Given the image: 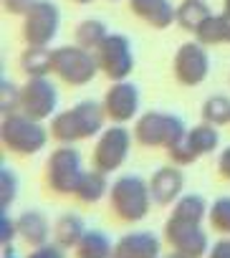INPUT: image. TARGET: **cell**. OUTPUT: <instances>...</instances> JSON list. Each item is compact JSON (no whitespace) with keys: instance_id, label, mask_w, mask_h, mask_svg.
Instances as JSON below:
<instances>
[{"instance_id":"6da1fadb","label":"cell","mask_w":230,"mask_h":258,"mask_svg":"<svg viewBox=\"0 0 230 258\" xmlns=\"http://www.w3.org/2000/svg\"><path fill=\"white\" fill-rule=\"evenodd\" d=\"M104 121H106V111L104 104L94 101V99H81L79 104L56 111L51 116V137L58 145H76L91 137H99L104 132Z\"/></svg>"},{"instance_id":"7a4b0ae2","label":"cell","mask_w":230,"mask_h":258,"mask_svg":"<svg viewBox=\"0 0 230 258\" xmlns=\"http://www.w3.org/2000/svg\"><path fill=\"white\" fill-rule=\"evenodd\" d=\"M152 192H149V180L139 175H119L111 182L109 190V208L124 223H139L149 215L152 208Z\"/></svg>"},{"instance_id":"3957f363","label":"cell","mask_w":230,"mask_h":258,"mask_svg":"<svg viewBox=\"0 0 230 258\" xmlns=\"http://www.w3.org/2000/svg\"><path fill=\"white\" fill-rule=\"evenodd\" d=\"M48 135L51 132L43 126V121L31 119L23 111L8 114L0 121V142L13 155H23V157L38 155L48 145Z\"/></svg>"},{"instance_id":"277c9868","label":"cell","mask_w":230,"mask_h":258,"mask_svg":"<svg viewBox=\"0 0 230 258\" xmlns=\"http://www.w3.org/2000/svg\"><path fill=\"white\" fill-rule=\"evenodd\" d=\"M132 132H134V142L142 145V147H149V150L165 147V150H170L187 135V124L177 114L149 109V111L137 116Z\"/></svg>"},{"instance_id":"5b68a950","label":"cell","mask_w":230,"mask_h":258,"mask_svg":"<svg viewBox=\"0 0 230 258\" xmlns=\"http://www.w3.org/2000/svg\"><path fill=\"white\" fill-rule=\"evenodd\" d=\"M99 61L94 51L76 46H58L53 48V66L51 74L68 86H86L99 74Z\"/></svg>"},{"instance_id":"8992f818","label":"cell","mask_w":230,"mask_h":258,"mask_svg":"<svg viewBox=\"0 0 230 258\" xmlns=\"http://www.w3.org/2000/svg\"><path fill=\"white\" fill-rule=\"evenodd\" d=\"M84 172L86 170H84L81 152L73 145L56 147L46 160V185L56 195H73Z\"/></svg>"},{"instance_id":"52a82bcc","label":"cell","mask_w":230,"mask_h":258,"mask_svg":"<svg viewBox=\"0 0 230 258\" xmlns=\"http://www.w3.org/2000/svg\"><path fill=\"white\" fill-rule=\"evenodd\" d=\"M132 140H134V132H129L124 124L104 126V132L99 135L96 147H94V167L106 175L117 172L129 157Z\"/></svg>"},{"instance_id":"ba28073f","label":"cell","mask_w":230,"mask_h":258,"mask_svg":"<svg viewBox=\"0 0 230 258\" xmlns=\"http://www.w3.org/2000/svg\"><path fill=\"white\" fill-rule=\"evenodd\" d=\"M101 74L109 81H124L134 71V48L124 33H109L104 43L94 51Z\"/></svg>"},{"instance_id":"9c48e42d","label":"cell","mask_w":230,"mask_h":258,"mask_svg":"<svg viewBox=\"0 0 230 258\" xmlns=\"http://www.w3.org/2000/svg\"><path fill=\"white\" fill-rule=\"evenodd\" d=\"M220 145V132H217V126L202 121V124H195L192 129H187V135L167 150V157L172 160V165H192L197 162L200 157H207L217 150Z\"/></svg>"},{"instance_id":"30bf717a","label":"cell","mask_w":230,"mask_h":258,"mask_svg":"<svg viewBox=\"0 0 230 258\" xmlns=\"http://www.w3.org/2000/svg\"><path fill=\"white\" fill-rule=\"evenodd\" d=\"M61 28V11L53 0H36L23 16V41L28 46H51Z\"/></svg>"},{"instance_id":"8fae6325","label":"cell","mask_w":230,"mask_h":258,"mask_svg":"<svg viewBox=\"0 0 230 258\" xmlns=\"http://www.w3.org/2000/svg\"><path fill=\"white\" fill-rule=\"evenodd\" d=\"M58 109V89L48 76H31L21 86V111L31 119L46 121Z\"/></svg>"},{"instance_id":"7c38bea8","label":"cell","mask_w":230,"mask_h":258,"mask_svg":"<svg viewBox=\"0 0 230 258\" xmlns=\"http://www.w3.org/2000/svg\"><path fill=\"white\" fill-rule=\"evenodd\" d=\"M165 240L172 250H177L185 258H205L210 250V238L200 223H185L177 218H167Z\"/></svg>"},{"instance_id":"4fadbf2b","label":"cell","mask_w":230,"mask_h":258,"mask_svg":"<svg viewBox=\"0 0 230 258\" xmlns=\"http://www.w3.org/2000/svg\"><path fill=\"white\" fill-rule=\"evenodd\" d=\"M172 74L182 86H200L210 74V56L200 41H187L172 58Z\"/></svg>"},{"instance_id":"5bb4252c","label":"cell","mask_w":230,"mask_h":258,"mask_svg":"<svg viewBox=\"0 0 230 258\" xmlns=\"http://www.w3.org/2000/svg\"><path fill=\"white\" fill-rule=\"evenodd\" d=\"M139 86L129 79L124 81H111V86L106 89L101 104L106 111V119L111 124H127L139 114Z\"/></svg>"},{"instance_id":"9a60e30c","label":"cell","mask_w":230,"mask_h":258,"mask_svg":"<svg viewBox=\"0 0 230 258\" xmlns=\"http://www.w3.org/2000/svg\"><path fill=\"white\" fill-rule=\"evenodd\" d=\"M114 258H162V240L152 230H132L114 243Z\"/></svg>"},{"instance_id":"2e32d148","label":"cell","mask_w":230,"mask_h":258,"mask_svg":"<svg viewBox=\"0 0 230 258\" xmlns=\"http://www.w3.org/2000/svg\"><path fill=\"white\" fill-rule=\"evenodd\" d=\"M182 190H185V175H182L180 165L160 167L149 177V192L157 205H175V200L182 195Z\"/></svg>"},{"instance_id":"e0dca14e","label":"cell","mask_w":230,"mask_h":258,"mask_svg":"<svg viewBox=\"0 0 230 258\" xmlns=\"http://www.w3.org/2000/svg\"><path fill=\"white\" fill-rule=\"evenodd\" d=\"M129 11L155 31L170 28L177 16V8L170 0H129Z\"/></svg>"},{"instance_id":"ac0fdd59","label":"cell","mask_w":230,"mask_h":258,"mask_svg":"<svg viewBox=\"0 0 230 258\" xmlns=\"http://www.w3.org/2000/svg\"><path fill=\"white\" fill-rule=\"evenodd\" d=\"M16 223H18V235L31 245V248H36V245H43V243H48V238H51V220L41 213V210H23L18 218H16Z\"/></svg>"},{"instance_id":"d6986e66","label":"cell","mask_w":230,"mask_h":258,"mask_svg":"<svg viewBox=\"0 0 230 258\" xmlns=\"http://www.w3.org/2000/svg\"><path fill=\"white\" fill-rule=\"evenodd\" d=\"M109 190H111V185H109V177H106V172H101V170H86L84 175H81V180H79V187H76V192H73V198L79 200V203H86V205H94V203H99L101 198H106L109 195Z\"/></svg>"},{"instance_id":"ffe728a7","label":"cell","mask_w":230,"mask_h":258,"mask_svg":"<svg viewBox=\"0 0 230 258\" xmlns=\"http://www.w3.org/2000/svg\"><path fill=\"white\" fill-rule=\"evenodd\" d=\"M86 223L79 213H63L56 223H53V240L63 248H76L81 243V238L86 235Z\"/></svg>"},{"instance_id":"44dd1931","label":"cell","mask_w":230,"mask_h":258,"mask_svg":"<svg viewBox=\"0 0 230 258\" xmlns=\"http://www.w3.org/2000/svg\"><path fill=\"white\" fill-rule=\"evenodd\" d=\"M192 36H195V41H200L202 46L230 43V13L207 16V18L202 21V26H200Z\"/></svg>"},{"instance_id":"7402d4cb","label":"cell","mask_w":230,"mask_h":258,"mask_svg":"<svg viewBox=\"0 0 230 258\" xmlns=\"http://www.w3.org/2000/svg\"><path fill=\"white\" fill-rule=\"evenodd\" d=\"M210 213V205L202 195L197 192H187V195H180L172 205V215L170 218H177V220H185V223H200L207 218Z\"/></svg>"},{"instance_id":"603a6c76","label":"cell","mask_w":230,"mask_h":258,"mask_svg":"<svg viewBox=\"0 0 230 258\" xmlns=\"http://www.w3.org/2000/svg\"><path fill=\"white\" fill-rule=\"evenodd\" d=\"M53 66V48L48 46H28L21 53V69L23 74L31 76H48Z\"/></svg>"},{"instance_id":"cb8c5ba5","label":"cell","mask_w":230,"mask_h":258,"mask_svg":"<svg viewBox=\"0 0 230 258\" xmlns=\"http://www.w3.org/2000/svg\"><path fill=\"white\" fill-rule=\"evenodd\" d=\"M76 258H114V243L104 230L91 228L76 245Z\"/></svg>"},{"instance_id":"d4e9b609","label":"cell","mask_w":230,"mask_h":258,"mask_svg":"<svg viewBox=\"0 0 230 258\" xmlns=\"http://www.w3.org/2000/svg\"><path fill=\"white\" fill-rule=\"evenodd\" d=\"M207 16H212V11H210V6L205 3V0H182V3L177 6L175 23H177L182 31L195 33Z\"/></svg>"},{"instance_id":"484cf974","label":"cell","mask_w":230,"mask_h":258,"mask_svg":"<svg viewBox=\"0 0 230 258\" xmlns=\"http://www.w3.org/2000/svg\"><path fill=\"white\" fill-rule=\"evenodd\" d=\"M106 36H109V31H106L104 21H99V18H86L76 28V43L86 51H96Z\"/></svg>"},{"instance_id":"4316f807","label":"cell","mask_w":230,"mask_h":258,"mask_svg":"<svg viewBox=\"0 0 230 258\" xmlns=\"http://www.w3.org/2000/svg\"><path fill=\"white\" fill-rule=\"evenodd\" d=\"M202 121L212 126L230 124V99L225 94H212L202 101Z\"/></svg>"},{"instance_id":"83f0119b","label":"cell","mask_w":230,"mask_h":258,"mask_svg":"<svg viewBox=\"0 0 230 258\" xmlns=\"http://www.w3.org/2000/svg\"><path fill=\"white\" fill-rule=\"evenodd\" d=\"M207 220H210L212 230H217L222 235H230V195H222V198L212 200Z\"/></svg>"},{"instance_id":"f1b7e54d","label":"cell","mask_w":230,"mask_h":258,"mask_svg":"<svg viewBox=\"0 0 230 258\" xmlns=\"http://www.w3.org/2000/svg\"><path fill=\"white\" fill-rule=\"evenodd\" d=\"M18 198V175L3 162L0 165V210H8Z\"/></svg>"},{"instance_id":"f546056e","label":"cell","mask_w":230,"mask_h":258,"mask_svg":"<svg viewBox=\"0 0 230 258\" xmlns=\"http://www.w3.org/2000/svg\"><path fill=\"white\" fill-rule=\"evenodd\" d=\"M0 111L3 116L21 111V86H16L11 79H3V86H0Z\"/></svg>"},{"instance_id":"4dcf8cb0","label":"cell","mask_w":230,"mask_h":258,"mask_svg":"<svg viewBox=\"0 0 230 258\" xmlns=\"http://www.w3.org/2000/svg\"><path fill=\"white\" fill-rule=\"evenodd\" d=\"M18 235V223L16 218L8 215V210H0V245L6 250H13V238Z\"/></svg>"},{"instance_id":"1f68e13d","label":"cell","mask_w":230,"mask_h":258,"mask_svg":"<svg viewBox=\"0 0 230 258\" xmlns=\"http://www.w3.org/2000/svg\"><path fill=\"white\" fill-rule=\"evenodd\" d=\"M26 258H66V248L58 245L56 240H53V243L48 240V243H43V245H36Z\"/></svg>"},{"instance_id":"d6a6232c","label":"cell","mask_w":230,"mask_h":258,"mask_svg":"<svg viewBox=\"0 0 230 258\" xmlns=\"http://www.w3.org/2000/svg\"><path fill=\"white\" fill-rule=\"evenodd\" d=\"M36 0H3V11L11 16H26Z\"/></svg>"},{"instance_id":"836d02e7","label":"cell","mask_w":230,"mask_h":258,"mask_svg":"<svg viewBox=\"0 0 230 258\" xmlns=\"http://www.w3.org/2000/svg\"><path fill=\"white\" fill-rule=\"evenodd\" d=\"M205 258H230V238H220L210 245Z\"/></svg>"},{"instance_id":"e575fe53","label":"cell","mask_w":230,"mask_h":258,"mask_svg":"<svg viewBox=\"0 0 230 258\" xmlns=\"http://www.w3.org/2000/svg\"><path fill=\"white\" fill-rule=\"evenodd\" d=\"M217 172H220L225 180H230V147H225V150L220 152V157H217Z\"/></svg>"},{"instance_id":"d590c367","label":"cell","mask_w":230,"mask_h":258,"mask_svg":"<svg viewBox=\"0 0 230 258\" xmlns=\"http://www.w3.org/2000/svg\"><path fill=\"white\" fill-rule=\"evenodd\" d=\"M162 258H185V255H180L177 250H170V253H162Z\"/></svg>"},{"instance_id":"8d00e7d4","label":"cell","mask_w":230,"mask_h":258,"mask_svg":"<svg viewBox=\"0 0 230 258\" xmlns=\"http://www.w3.org/2000/svg\"><path fill=\"white\" fill-rule=\"evenodd\" d=\"M222 13H230V0H222Z\"/></svg>"},{"instance_id":"74e56055","label":"cell","mask_w":230,"mask_h":258,"mask_svg":"<svg viewBox=\"0 0 230 258\" xmlns=\"http://www.w3.org/2000/svg\"><path fill=\"white\" fill-rule=\"evenodd\" d=\"M3 258H16V253H13V250H6V253H3Z\"/></svg>"},{"instance_id":"f35d334b","label":"cell","mask_w":230,"mask_h":258,"mask_svg":"<svg viewBox=\"0 0 230 258\" xmlns=\"http://www.w3.org/2000/svg\"><path fill=\"white\" fill-rule=\"evenodd\" d=\"M73 3H79V6H89L91 0H73Z\"/></svg>"},{"instance_id":"ab89813d","label":"cell","mask_w":230,"mask_h":258,"mask_svg":"<svg viewBox=\"0 0 230 258\" xmlns=\"http://www.w3.org/2000/svg\"><path fill=\"white\" fill-rule=\"evenodd\" d=\"M114 3H117V0H114Z\"/></svg>"}]
</instances>
